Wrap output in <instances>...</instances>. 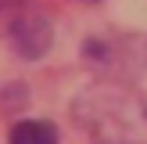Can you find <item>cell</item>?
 Here are the masks:
<instances>
[{
	"label": "cell",
	"instance_id": "cell-1",
	"mask_svg": "<svg viewBox=\"0 0 147 144\" xmlns=\"http://www.w3.org/2000/svg\"><path fill=\"white\" fill-rule=\"evenodd\" d=\"M11 43H14V50H18L25 61H36V58H43L50 50V43H54V25H50V18L40 14V11H22V14H14V22H11Z\"/></svg>",
	"mask_w": 147,
	"mask_h": 144
},
{
	"label": "cell",
	"instance_id": "cell-4",
	"mask_svg": "<svg viewBox=\"0 0 147 144\" xmlns=\"http://www.w3.org/2000/svg\"><path fill=\"white\" fill-rule=\"evenodd\" d=\"M144 61H147V40H144Z\"/></svg>",
	"mask_w": 147,
	"mask_h": 144
},
{
	"label": "cell",
	"instance_id": "cell-3",
	"mask_svg": "<svg viewBox=\"0 0 147 144\" xmlns=\"http://www.w3.org/2000/svg\"><path fill=\"white\" fill-rule=\"evenodd\" d=\"M14 4H22V0H0V11H7V7H14Z\"/></svg>",
	"mask_w": 147,
	"mask_h": 144
},
{
	"label": "cell",
	"instance_id": "cell-2",
	"mask_svg": "<svg viewBox=\"0 0 147 144\" xmlns=\"http://www.w3.org/2000/svg\"><path fill=\"white\" fill-rule=\"evenodd\" d=\"M11 144H57V130L43 119H22L11 126Z\"/></svg>",
	"mask_w": 147,
	"mask_h": 144
}]
</instances>
